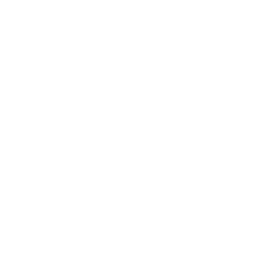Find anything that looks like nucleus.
I'll use <instances>...</instances> for the list:
<instances>
[]
</instances>
